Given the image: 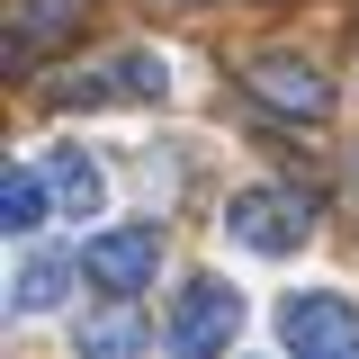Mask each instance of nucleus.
Listing matches in <instances>:
<instances>
[{
	"label": "nucleus",
	"mask_w": 359,
	"mask_h": 359,
	"mask_svg": "<svg viewBox=\"0 0 359 359\" xmlns=\"http://www.w3.org/2000/svg\"><path fill=\"white\" fill-rule=\"evenodd\" d=\"M278 341L297 359H351L359 351V306L341 287H297V297L278 306Z\"/></svg>",
	"instance_id": "1"
},
{
	"label": "nucleus",
	"mask_w": 359,
	"mask_h": 359,
	"mask_svg": "<svg viewBox=\"0 0 359 359\" xmlns=\"http://www.w3.org/2000/svg\"><path fill=\"white\" fill-rule=\"evenodd\" d=\"M45 180H54L63 216H99V207H108V171L90 162L81 144H54V162H45Z\"/></svg>",
	"instance_id": "7"
},
{
	"label": "nucleus",
	"mask_w": 359,
	"mask_h": 359,
	"mask_svg": "<svg viewBox=\"0 0 359 359\" xmlns=\"http://www.w3.org/2000/svg\"><path fill=\"white\" fill-rule=\"evenodd\" d=\"M54 207H63V198H54L45 171H9V180H0V233H36Z\"/></svg>",
	"instance_id": "9"
},
{
	"label": "nucleus",
	"mask_w": 359,
	"mask_h": 359,
	"mask_svg": "<svg viewBox=\"0 0 359 359\" xmlns=\"http://www.w3.org/2000/svg\"><path fill=\"white\" fill-rule=\"evenodd\" d=\"M243 81L261 90L269 108H297V117H332V81L314 72L306 54H261V63H252Z\"/></svg>",
	"instance_id": "5"
},
{
	"label": "nucleus",
	"mask_w": 359,
	"mask_h": 359,
	"mask_svg": "<svg viewBox=\"0 0 359 359\" xmlns=\"http://www.w3.org/2000/svg\"><path fill=\"white\" fill-rule=\"evenodd\" d=\"M54 99H171V63L162 54H117L99 81H63Z\"/></svg>",
	"instance_id": "6"
},
{
	"label": "nucleus",
	"mask_w": 359,
	"mask_h": 359,
	"mask_svg": "<svg viewBox=\"0 0 359 359\" xmlns=\"http://www.w3.org/2000/svg\"><path fill=\"white\" fill-rule=\"evenodd\" d=\"M233 332H243V287H224V278H189L180 306H171V323H162V341L189 351V359H198V351H224Z\"/></svg>",
	"instance_id": "4"
},
{
	"label": "nucleus",
	"mask_w": 359,
	"mask_h": 359,
	"mask_svg": "<svg viewBox=\"0 0 359 359\" xmlns=\"http://www.w3.org/2000/svg\"><path fill=\"white\" fill-rule=\"evenodd\" d=\"M81 269H90V287H108V297H144L153 269H162V224H108V233H90Z\"/></svg>",
	"instance_id": "3"
},
{
	"label": "nucleus",
	"mask_w": 359,
	"mask_h": 359,
	"mask_svg": "<svg viewBox=\"0 0 359 359\" xmlns=\"http://www.w3.org/2000/svg\"><path fill=\"white\" fill-rule=\"evenodd\" d=\"M72 278H90V269H81V252H36V261H27L18 278H9V287H18L9 306H18V314H54Z\"/></svg>",
	"instance_id": "8"
},
{
	"label": "nucleus",
	"mask_w": 359,
	"mask_h": 359,
	"mask_svg": "<svg viewBox=\"0 0 359 359\" xmlns=\"http://www.w3.org/2000/svg\"><path fill=\"white\" fill-rule=\"evenodd\" d=\"M224 233H233L243 252H261V261H287V252L314 233V207L297 198V189H243V198L224 207Z\"/></svg>",
	"instance_id": "2"
},
{
	"label": "nucleus",
	"mask_w": 359,
	"mask_h": 359,
	"mask_svg": "<svg viewBox=\"0 0 359 359\" xmlns=\"http://www.w3.org/2000/svg\"><path fill=\"white\" fill-rule=\"evenodd\" d=\"M135 341H144V332H135L126 314H99V323L81 332V351H135Z\"/></svg>",
	"instance_id": "10"
}]
</instances>
